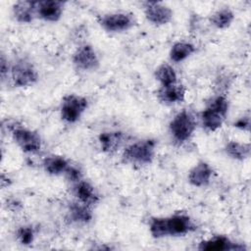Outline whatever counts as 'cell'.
<instances>
[{
    "mask_svg": "<svg viewBox=\"0 0 251 251\" xmlns=\"http://www.w3.org/2000/svg\"><path fill=\"white\" fill-rule=\"evenodd\" d=\"M155 141L151 139L137 141L126 147L123 154L126 163L132 165H148L155 155Z\"/></svg>",
    "mask_w": 251,
    "mask_h": 251,
    "instance_id": "obj_1",
    "label": "cell"
},
{
    "mask_svg": "<svg viewBox=\"0 0 251 251\" xmlns=\"http://www.w3.org/2000/svg\"><path fill=\"white\" fill-rule=\"evenodd\" d=\"M228 109L227 100L224 96L216 97L211 104L202 113L201 119L203 126L210 130L215 131L222 126L223 122L226 116Z\"/></svg>",
    "mask_w": 251,
    "mask_h": 251,
    "instance_id": "obj_2",
    "label": "cell"
},
{
    "mask_svg": "<svg viewBox=\"0 0 251 251\" xmlns=\"http://www.w3.org/2000/svg\"><path fill=\"white\" fill-rule=\"evenodd\" d=\"M195 129V121L190 113L183 110L176 114L170 124V131L173 138L182 143L190 138Z\"/></svg>",
    "mask_w": 251,
    "mask_h": 251,
    "instance_id": "obj_3",
    "label": "cell"
},
{
    "mask_svg": "<svg viewBox=\"0 0 251 251\" xmlns=\"http://www.w3.org/2000/svg\"><path fill=\"white\" fill-rule=\"evenodd\" d=\"M87 107V100L84 97L70 94L65 96L61 106V117L68 123L76 122Z\"/></svg>",
    "mask_w": 251,
    "mask_h": 251,
    "instance_id": "obj_4",
    "label": "cell"
},
{
    "mask_svg": "<svg viewBox=\"0 0 251 251\" xmlns=\"http://www.w3.org/2000/svg\"><path fill=\"white\" fill-rule=\"evenodd\" d=\"M11 76L14 85L17 87L32 85L38 77L33 66L25 60L18 61L12 67Z\"/></svg>",
    "mask_w": 251,
    "mask_h": 251,
    "instance_id": "obj_5",
    "label": "cell"
},
{
    "mask_svg": "<svg viewBox=\"0 0 251 251\" xmlns=\"http://www.w3.org/2000/svg\"><path fill=\"white\" fill-rule=\"evenodd\" d=\"M99 23L107 31L120 32L132 27L134 25V18L131 14L127 13H113L101 17Z\"/></svg>",
    "mask_w": 251,
    "mask_h": 251,
    "instance_id": "obj_6",
    "label": "cell"
},
{
    "mask_svg": "<svg viewBox=\"0 0 251 251\" xmlns=\"http://www.w3.org/2000/svg\"><path fill=\"white\" fill-rule=\"evenodd\" d=\"M12 135L15 142L25 152L34 153L40 149V146H41L40 137L36 132L30 129L15 126L12 129Z\"/></svg>",
    "mask_w": 251,
    "mask_h": 251,
    "instance_id": "obj_7",
    "label": "cell"
},
{
    "mask_svg": "<svg viewBox=\"0 0 251 251\" xmlns=\"http://www.w3.org/2000/svg\"><path fill=\"white\" fill-rule=\"evenodd\" d=\"M146 19L154 25H166L173 18V11L160 2H146L144 7Z\"/></svg>",
    "mask_w": 251,
    "mask_h": 251,
    "instance_id": "obj_8",
    "label": "cell"
},
{
    "mask_svg": "<svg viewBox=\"0 0 251 251\" xmlns=\"http://www.w3.org/2000/svg\"><path fill=\"white\" fill-rule=\"evenodd\" d=\"M73 62L77 69L82 71L95 70L99 65L98 57L90 45L79 47L74 54Z\"/></svg>",
    "mask_w": 251,
    "mask_h": 251,
    "instance_id": "obj_9",
    "label": "cell"
},
{
    "mask_svg": "<svg viewBox=\"0 0 251 251\" xmlns=\"http://www.w3.org/2000/svg\"><path fill=\"white\" fill-rule=\"evenodd\" d=\"M63 6L64 3L61 1H39L36 2V14L44 21L57 22L62 16Z\"/></svg>",
    "mask_w": 251,
    "mask_h": 251,
    "instance_id": "obj_10",
    "label": "cell"
},
{
    "mask_svg": "<svg viewBox=\"0 0 251 251\" xmlns=\"http://www.w3.org/2000/svg\"><path fill=\"white\" fill-rule=\"evenodd\" d=\"M168 235H183L195 228L189 217L176 214L166 218Z\"/></svg>",
    "mask_w": 251,
    "mask_h": 251,
    "instance_id": "obj_11",
    "label": "cell"
},
{
    "mask_svg": "<svg viewBox=\"0 0 251 251\" xmlns=\"http://www.w3.org/2000/svg\"><path fill=\"white\" fill-rule=\"evenodd\" d=\"M213 170L206 162H199L188 174L189 182L197 187L205 186L210 182Z\"/></svg>",
    "mask_w": 251,
    "mask_h": 251,
    "instance_id": "obj_12",
    "label": "cell"
},
{
    "mask_svg": "<svg viewBox=\"0 0 251 251\" xmlns=\"http://www.w3.org/2000/svg\"><path fill=\"white\" fill-rule=\"evenodd\" d=\"M159 100L165 103H177L181 102L185 96V88L179 84H171L162 86L157 91Z\"/></svg>",
    "mask_w": 251,
    "mask_h": 251,
    "instance_id": "obj_13",
    "label": "cell"
},
{
    "mask_svg": "<svg viewBox=\"0 0 251 251\" xmlns=\"http://www.w3.org/2000/svg\"><path fill=\"white\" fill-rule=\"evenodd\" d=\"M242 246H236V244L231 243L230 240L223 235L215 236L211 239L202 241L199 245L200 250L207 251H221V250H240Z\"/></svg>",
    "mask_w": 251,
    "mask_h": 251,
    "instance_id": "obj_14",
    "label": "cell"
},
{
    "mask_svg": "<svg viewBox=\"0 0 251 251\" xmlns=\"http://www.w3.org/2000/svg\"><path fill=\"white\" fill-rule=\"evenodd\" d=\"M13 13L20 23H30L36 14V2L21 1L14 5Z\"/></svg>",
    "mask_w": 251,
    "mask_h": 251,
    "instance_id": "obj_15",
    "label": "cell"
},
{
    "mask_svg": "<svg viewBox=\"0 0 251 251\" xmlns=\"http://www.w3.org/2000/svg\"><path fill=\"white\" fill-rule=\"evenodd\" d=\"M75 195L79 201L85 205L94 204L98 200V196L94 187L90 183L82 180L77 181L75 186Z\"/></svg>",
    "mask_w": 251,
    "mask_h": 251,
    "instance_id": "obj_16",
    "label": "cell"
},
{
    "mask_svg": "<svg viewBox=\"0 0 251 251\" xmlns=\"http://www.w3.org/2000/svg\"><path fill=\"white\" fill-rule=\"evenodd\" d=\"M69 166L67 160L60 156H50L43 161L44 170L50 175H60L65 173Z\"/></svg>",
    "mask_w": 251,
    "mask_h": 251,
    "instance_id": "obj_17",
    "label": "cell"
},
{
    "mask_svg": "<svg viewBox=\"0 0 251 251\" xmlns=\"http://www.w3.org/2000/svg\"><path fill=\"white\" fill-rule=\"evenodd\" d=\"M195 51V47L188 42H176L173 45L170 51L172 61L178 63L189 57Z\"/></svg>",
    "mask_w": 251,
    "mask_h": 251,
    "instance_id": "obj_18",
    "label": "cell"
},
{
    "mask_svg": "<svg viewBox=\"0 0 251 251\" xmlns=\"http://www.w3.org/2000/svg\"><path fill=\"white\" fill-rule=\"evenodd\" d=\"M155 76L162 86L176 83V74L175 70L168 64H162L159 66L155 71Z\"/></svg>",
    "mask_w": 251,
    "mask_h": 251,
    "instance_id": "obj_19",
    "label": "cell"
},
{
    "mask_svg": "<svg viewBox=\"0 0 251 251\" xmlns=\"http://www.w3.org/2000/svg\"><path fill=\"white\" fill-rule=\"evenodd\" d=\"M234 19V15L228 8H224L215 12L210 18L212 25L218 28H226L230 25Z\"/></svg>",
    "mask_w": 251,
    "mask_h": 251,
    "instance_id": "obj_20",
    "label": "cell"
},
{
    "mask_svg": "<svg viewBox=\"0 0 251 251\" xmlns=\"http://www.w3.org/2000/svg\"><path fill=\"white\" fill-rule=\"evenodd\" d=\"M226 153L236 160L246 159L250 154V145L239 143L236 141H229L225 147Z\"/></svg>",
    "mask_w": 251,
    "mask_h": 251,
    "instance_id": "obj_21",
    "label": "cell"
},
{
    "mask_svg": "<svg viewBox=\"0 0 251 251\" xmlns=\"http://www.w3.org/2000/svg\"><path fill=\"white\" fill-rule=\"evenodd\" d=\"M99 141L104 151L111 152L120 146L122 142V134L120 132H104L100 134Z\"/></svg>",
    "mask_w": 251,
    "mask_h": 251,
    "instance_id": "obj_22",
    "label": "cell"
},
{
    "mask_svg": "<svg viewBox=\"0 0 251 251\" xmlns=\"http://www.w3.org/2000/svg\"><path fill=\"white\" fill-rule=\"evenodd\" d=\"M70 214L73 221L79 223H87L92 218V214L88 208V205H85L83 203H81L80 205L75 204L71 206Z\"/></svg>",
    "mask_w": 251,
    "mask_h": 251,
    "instance_id": "obj_23",
    "label": "cell"
},
{
    "mask_svg": "<svg viewBox=\"0 0 251 251\" xmlns=\"http://www.w3.org/2000/svg\"><path fill=\"white\" fill-rule=\"evenodd\" d=\"M150 233L155 238H161L168 235L166 218H155L152 219L149 225Z\"/></svg>",
    "mask_w": 251,
    "mask_h": 251,
    "instance_id": "obj_24",
    "label": "cell"
},
{
    "mask_svg": "<svg viewBox=\"0 0 251 251\" xmlns=\"http://www.w3.org/2000/svg\"><path fill=\"white\" fill-rule=\"evenodd\" d=\"M18 239L24 245H28L33 241L34 232L30 226H23L17 232Z\"/></svg>",
    "mask_w": 251,
    "mask_h": 251,
    "instance_id": "obj_25",
    "label": "cell"
},
{
    "mask_svg": "<svg viewBox=\"0 0 251 251\" xmlns=\"http://www.w3.org/2000/svg\"><path fill=\"white\" fill-rule=\"evenodd\" d=\"M65 173L67 174V176L70 178V180H72V181H79L80 180L81 175L77 169L69 166V168L67 169V171Z\"/></svg>",
    "mask_w": 251,
    "mask_h": 251,
    "instance_id": "obj_26",
    "label": "cell"
},
{
    "mask_svg": "<svg viewBox=\"0 0 251 251\" xmlns=\"http://www.w3.org/2000/svg\"><path fill=\"white\" fill-rule=\"evenodd\" d=\"M249 118L247 117H244V118H241L239 119L235 124H234V126L240 128V129H243V130H247L249 129Z\"/></svg>",
    "mask_w": 251,
    "mask_h": 251,
    "instance_id": "obj_27",
    "label": "cell"
},
{
    "mask_svg": "<svg viewBox=\"0 0 251 251\" xmlns=\"http://www.w3.org/2000/svg\"><path fill=\"white\" fill-rule=\"evenodd\" d=\"M7 71H8V65L6 66V60H5L4 56L2 55V57H1V75L3 78H4V75L7 73Z\"/></svg>",
    "mask_w": 251,
    "mask_h": 251,
    "instance_id": "obj_28",
    "label": "cell"
}]
</instances>
